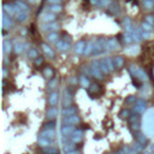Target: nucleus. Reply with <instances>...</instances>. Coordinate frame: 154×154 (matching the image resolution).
<instances>
[{
	"label": "nucleus",
	"mask_w": 154,
	"mask_h": 154,
	"mask_svg": "<svg viewBox=\"0 0 154 154\" xmlns=\"http://www.w3.org/2000/svg\"><path fill=\"white\" fill-rule=\"evenodd\" d=\"M59 23H57V22H51V23H43V24H41V30L42 32H49V33H53V32H55L57 29H59Z\"/></svg>",
	"instance_id": "nucleus-5"
},
{
	"label": "nucleus",
	"mask_w": 154,
	"mask_h": 154,
	"mask_svg": "<svg viewBox=\"0 0 154 154\" xmlns=\"http://www.w3.org/2000/svg\"><path fill=\"white\" fill-rule=\"evenodd\" d=\"M123 25H124V28H125V32L127 33H129V34H133L134 33V27H133V22H131V19L130 18H124L123 19Z\"/></svg>",
	"instance_id": "nucleus-19"
},
{
	"label": "nucleus",
	"mask_w": 154,
	"mask_h": 154,
	"mask_svg": "<svg viewBox=\"0 0 154 154\" xmlns=\"http://www.w3.org/2000/svg\"><path fill=\"white\" fill-rule=\"evenodd\" d=\"M80 154H81V153H80Z\"/></svg>",
	"instance_id": "nucleus-60"
},
{
	"label": "nucleus",
	"mask_w": 154,
	"mask_h": 154,
	"mask_svg": "<svg viewBox=\"0 0 154 154\" xmlns=\"http://www.w3.org/2000/svg\"><path fill=\"white\" fill-rule=\"evenodd\" d=\"M3 46H4V54H9L11 51H12V48H13V46H12V43H11V41L10 40H4V43H3Z\"/></svg>",
	"instance_id": "nucleus-27"
},
{
	"label": "nucleus",
	"mask_w": 154,
	"mask_h": 154,
	"mask_svg": "<svg viewBox=\"0 0 154 154\" xmlns=\"http://www.w3.org/2000/svg\"><path fill=\"white\" fill-rule=\"evenodd\" d=\"M130 74L133 75V77L140 80V81H147L148 80V75L146 74V71L139 66H135V65H131L130 69H129Z\"/></svg>",
	"instance_id": "nucleus-2"
},
{
	"label": "nucleus",
	"mask_w": 154,
	"mask_h": 154,
	"mask_svg": "<svg viewBox=\"0 0 154 154\" xmlns=\"http://www.w3.org/2000/svg\"><path fill=\"white\" fill-rule=\"evenodd\" d=\"M58 113H59V111L57 110V107H49L46 112V117L48 120H53L54 118L58 117Z\"/></svg>",
	"instance_id": "nucleus-22"
},
{
	"label": "nucleus",
	"mask_w": 154,
	"mask_h": 154,
	"mask_svg": "<svg viewBox=\"0 0 154 154\" xmlns=\"http://www.w3.org/2000/svg\"><path fill=\"white\" fill-rule=\"evenodd\" d=\"M40 137H42V139H48V140H54V137H55V131H54V129H43L41 133H40Z\"/></svg>",
	"instance_id": "nucleus-13"
},
{
	"label": "nucleus",
	"mask_w": 154,
	"mask_h": 154,
	"mask_svg": "<svg viewBox=\"0 0 154 154\" xmlns=\"http://www.w3.org/2000/svg\"><path fill=\"white\" fill-rule=\"evenodd\" d=\"M57 83H58V82H57V80H52V81L48 83V89H49V90H53V89L55 88Z\"/></svg>",
	"instance_id": "nucleus-50"
},
{
	"label": "nucleus",
	"mask_w": 154,
	"mask_h": 154,
	"mask_svg": "<svg viewBox=\"0 0 154 154\" xmlns=\"http://www.w3.org/2000/svg\"><path fill=\"white\" fill-rule=\"evenodd\" d=\"M24 49H25V46H24L23 43L18 42V41H16V43H15V46H13V51H15V53H16V54H19V53H22Z\"/></svg>",
	"instance_id": "nucleus-31"
},
{
	"label": "nucleus",
	"mask_w": 154,
	"mask_h": 154,
	"mask_svg": "<svg viewBox=\"0 0 154 154\" xmlns=\"http://www.w3.org/2000/svg\"><path fill=\"white\" fill-rule=\"evenodd\" d=\"M112 60H113V65H114V68H116V69H122L123 66H124V64H125L124 58L120 57V55L113 57V58H112Z\"/></svg>",
	"instance_id": "nucleus-17"
},
{
	"label": "nucleus",
	"mask_w": 154,
	"mask_h": 154,
	"mask_svg": "<svg viewBox=\"0 0 154 154\" xmlns=\"http://www.w3.org/2000/svg\"><path fill=\"white\" fill-rule=\"evenodd\" d=\"M130 111L129 110H123L122 112H120V117L122 118H130Z\"/></svg>",
	"instance_id": "nucleus-47"
},
{
	"label": "nucleus",
	"mask_w": 154,
	"mask_h": 154,
	"mask_svg": "<svg viewBox=\"0 0 154 154\" xmlns=\"http://www.w3.org/2000/svg\"><path fill=\"white\" fill-rule=\"evenodd\" d=\"M72 104V95H71V91L66 88L63 91V106L64 107H69Z\"/></svg>",
	"instance_id": "nucleus-6"
},
{
	"label": "nucleus",
	"mask_w": 154,
	"mask_h": 154,
	"mask_svg": "<svg viewBox=\"0 0 154 154\" xmlns=\"http://www.w3.org/2000/svg\"><path fill=\"white\" fill-rule=\"evenodd\" d=\"M133 148L139 153V152H142V150H143V144H141L140 142H137V141H136V142L133 144Z\"/></svg>",
	"instance_id": "nucleus-43"
},
{
	"label": "nucleus",
	"mask_w": 154,
	"mask_h": 154,
	"mask_svg": "<svg viewBox=\"0 0 154 154\" xmlns=\"http://www.w3.org/2000/svg\"><path fill=\"white\" fill-rule=\"evenodd\" d=\"M58 39H59V35H58V33L57 32H53V33H48L47 34V41L48 42H57L58 41Z\"/></svg>",
	"instance_id": "nucleus-30"
},
{
	"label": "nucleus",
	"mask_w": 154,
	"mask_h": 154,
	"mask_svg": "<svg viewBox=\"0 0 154 154\" xmlns=\"http://www.w3.org/2000/svg\"><path fill=\"white\" fill-rule=\"evenodd\" d=\"M144 154H152V153H144Z\"/></svg>",
	"instance_id": "nucleus-58"
},
{
	"label": "nucleus",
	"mask_w": 154,
	"mask_h": 154,
	"mask_svg": "<svg viewBox=\"0 0 154 154\" xmlns=\"http://www.w3.org/2000/svg\"><path fill=\"white\" fill-rule=\"evenodd\" d=\"M94 47H95V40H90V41H88L83 55H91V54H93V51H94Z\"/></svg>",
	"instance_id": "nucleus-20"
},
{
	"label": "nucleus",
	"mask_w": 154,
	"mask_h": 154,
	"mask_svg": "<svg viewBox=\"0 0 154 154\" xmlns=\"http://www.w3.org/2000/svg\"><path fill=\"white\" fill-rule=\"evenodd\" d=\"M143 6L148 10H150L153 6H154V0H144L143 1Z\"/></svg>",
	"instance_id": "nucleus-41"
},
{
	"label": "nucleus",
	"mask_w": 154,
	"mask_h": 154,
	"mask_svg": "<svg viewBox=\"0 0 154 154\" xmlns=\"http://www.w3.org/2000/svg\"><path fill=\"white\" fill-rule=\"evenodd\" d=\"M3 10H4V13L9 15V16H16V11H15V6L13 4H10V3H4L3 5Z\"/></svg>",
	"instance_id": "nucleus-15"
},
{
	"label": "nucleus",
	"mask_w": 154,
	"mask_h": 154,
	"mask_svg": "<svg viewBox=\"0 0 154 154\" xmlns=\"http://www.w3.org/2000/svg\"><path fill=\"white\" fill-rule=\"evenodd\" d=\"M3 74H4V77L6 78V77H7V75H9V71H7V69H6V68H4V70H3Z\"/></svg>",
	"instance_id": "nucleus-55"
},
{
	"label": "nucleus",
	"mask_w": 154,
	"mask_h": 154,
	"mask_svg": "<svg viewBox=\"0 0 154 154\" xmlns=\"http://www.w3.org/2000/svg\"><path fill=\"white\" fill-rule=\"evenodd\" d=\"M61 114L64 117H70L74 114H77V108L75 106H69V107H64L61 110Z\"/></svg>",
	"instance_id": "nucleus-18"
},
{
	"label": "nucleus",
	"mask_w": 154,
	"mask_h": 154,
	"mask_svg": "<svg viewBox=\"0 0 154 154\" xmlns=\"http://www.w3.org/2000/svg\"><path fill=\"white\" fill-rule=\"evenodd\" d=\"M59 93L58 91H52V93L49 94V97H48V104L52 106V107H55L57 105H58V102H59Z\"/></svg>",
	"instance_id": "nucleus-12"
},
{
	"label": "nucleus",
	"mask_w": 154,
	"mask_h": 154,
	"mask_svg": "<svg viewBox=\"0 0 154 154\" xmlns=\"http://www.w3.org/2000/svg\"><path fill=\"white\" fill-rule=\"evenodd\" d=\"M43 76H45L46 78H52V77L54 76V71H53V69H52L51 66L45 68V69H43Z\"/></svg>",
	"instance_id": "nucleus-36"
},
{
	"label": "nucleus",
	"mask_w": 154,
	"mask_h": 154,
	"mask_svg": "<svg viewBox=\"0 0 154 154\" xmlns=\"http://www.w3.org/2000/svg\"><path fill=\"white\" fill-rule=\"evenodd\" d=\"M42 63H43V58H42V57H38L36 59H34V64H35L36 66H40Z\"/></svg>",
	"instance_id": "nucleus-48"
},
{
	"label": "nucleus",
	"mask_w": 154,
	"mask_h": 154,
	"mask_svg": "<svg viewBox=\"0 0 154 154\" xmlns=\"http://www.w3.org/2000/svg\"><path fill=\"white\" fill-rule=\"evenodd\" d=\"M63 0H47V3L49 5H58V4H61Z\"/></svg>",
	"instance_id": "nucleus-52"
},
{
	"label": "nucleus",
	"mask_w": 154,
	"mask_h": 154,
	"mask_svg": "<svg viewBox=\"0 0 154 154\" xmlns=\"http://www.w3.org/2000/svg\"><path fill=\"white\" fill-rule=\"evenodd\" d=\"M55 17H57V15L55 13H52V12H45L43 15H42V19H43V22L45 23H51V22H54V19H55Z\"/></svg>",
	"instance_id": "nucleus-23"
},
{
	"label": "nucleus",
	"mask_w": 154,
	"mask_h": 154,
	"mask_svg": "<svg viewBox=\"0 0 154 154\" xmlns=\"http://www.w3.org/2000/svg\"><path fill=\"white\" fill-rule=\"evenodd\" d=\"M114 154H117V153H114Z\"/></svg>",
	"instance_id": "nucleus-59"
},
{
	"label": "nucleus",
	"mask_w": 154,
	"mask_h": 154,
	"mask_svg": "<svg viewBox=\"0 0 154 154\" xmlns=\"http://www.w3.org/2000/svg\"><path fill=\"white\" fill-rule=\"evenodd\" d=\"M41 47H42V51L45 52V54L46 55H48V58H54V55H55V53H54V51L47 45V43H42L41 45Z\"/></svg>",
	"instance_id": "nucleus-24"
},
{
	"label": "nucleus",
	"mask_w": 154,
	"mask_h": 154,
	"mask_svg": "<svg viewBox=\"0 0 154 154\" xmlns=\"http://www.w3.org/2000/svg\"><path fill=\"white\" fill-rule=\"evenodd\" d=\"M54 127H55V123L53 122V120H48L47 123H45V125H43V129H54Z\"/></svg>",
	"instance_id": "nucleus-42"
},
{
	"label": "nucleus",
	"mask_w": 154,
	"mask_h": 154,
	"mask_svg": "<svg viewBox=\"0 0 154 154\" xmlns=\"http://www.w3.org/2000/svg\"><path fill=\"white\" fill-rule=\"evenodd\" d=\"M117 154H127V152H125V149H124V148H120V149L117 152Z\"/></svg>",
	"instance_id": "nucleus-54"
},
{
	"label": "nucleus",
	"mask_w": 154,
	"mask_h": 154,
	"mask_svg": "<svg viewBox=\"0 0 154 154\" xmlns=\"http://www.w3.org/2000/svg\"><path fill=\"white\" fill-rule=\"evenodd\" d=\"M75 144L76 143H74V142H69V143L66 142V143H64L63 144V152H64V154H68V153L75 150Z\"/></svg>",
	"instance_id": "nucleus-26"
},
{
	"label": "nucleus",
	"mask_w": 154,
	"mask_h": 154,
	"mask_svg": "<svg viewBox=\"0 0 154 154\" xmlns=\"http://www.w3.org/2000/svg\"><path fill=\"white\" fill-rule=\"evenodd\" d=\"M70 137H71V142H74V143H81L82 140H83V131L81 129H75V131L72 133V135Z\"/></svg>",
	"instance_id": "nucleus-10"
},
{
	"label": "nucleus",
	"mask_w": 154,
	"mask_h": 154,
	"mask_svg": "<svg viewBox=\"0 0 154 154\" xmlns=\"http://www.w3.org/2000/svg\"><path fill=\"white\" fill-rule=\"evenodd\" d=\"M16 19L21 23H24L28 19V12H21V13H16Z\"/></svg>",
	"instance_id": "nucleus-35"
},
{
	"label": "nucleus",
	"mask_w": 154,
	"mask_h": 154,
	"mask_svg": "<svg viewBox=\"0 0 154 154\" xmlns=\"http://www.w3.org/2000/svg\"><path fill=\"white\" fill-rule=\"evenodd\" d=\"M45 153H48V154H58V150L54 148V147H47V148H43Z\"/></svg>",
	"instance_id": "nucleus-45"
},
{
	"label": "nucleus",
	"mask_w": 154,
	"mask_h": 154,
	"mask_svg": "<svg viewBox=\"0 0 154 154\" xmlns=\"http://www.w3.org/2000/svg\"><path fill=\"white\" fill-rule=\"evenodd\" d=\"M136 101H137L136 97H133V95H130V97H129V98L125 100V102H127V104H135Z\"/></svg>",
	"instance_id": "nucleus-51"
},
{
	"label": "nucleus",
	"mask_w": 154,
	"mask_h": 154,
	"mask_svg": "<svg viewBox=\"0 0 154 154\" xmlns=\"http://www.w3.org/2000/svg\"><path fill=\"white\" fill-rule=\"evenodd\" d=\"M28 57H29V58H32V59H36V58L39 57V52H38L35 48H29Z\"/></svg>",
	"instance_id": "nucleus-38"
},
{
	"label": "nucleus",
	"mask_w": 154,
	"mask_h": 154,
	"mask_svg": "<svg viewBox=\"0 0 154 154\" xmlns=\"http://www.w3.org/2000/svg\"><path fill=\"white\" fill-rule=\"evenodd\" d=\"M141 28L144 30V32H153V25H150V24L147 23V22H142Z\"/></svg>",
	"instance_id": "nucleus-39"
},
{
	"label": "nucleus",
	"mask_w": 154,
	"mask_h": 154,
	"mask_svg": "<svg viewBox=\"0 0 154 154\" xmlns=\"http://www.w3.org/2000/svg\"><path fill=\"white\" fill-rule=\"evenodd\" d=\"M118 46H119L118 40H117L116 38H111V39H108V40L106 41V52L114 51V49L118 48Z\"/></svg>",
	"instance_id": "nucleus-9"
},
{
	"label": "nucleus",
	"mask_w": 154,
	"mask_h": 154,
	"mask_svg": "<svg viewBox=\"0 0 154 154\" xmlns=\"http://www.w3.org/2000/svg\"><path fill=\"white\" fill-rule=\"evenodd\" d=\"M80 83H81V85H82L83 88H89V87H90L89 78H88V76H85V75H82V76L80 77Z\"/></svg>",
	"instance_id": "nucleus-29"
},
{
	"label": "nucleus",
	"mask_w": 154,
	"mask_h": 154,
	"mask_svg": "<svg viewBox=\"0 0 154 154\" xmlns=\"http://www.w3.org/2000/svg\"><path fill=\"white\" fill-rule=\"evenodd\" d=\"M68 154H80V152H77V150L75 149V150H72V152H70V153H68Z\"/></svg>",
	"instance_id": "nucleus-56"
},
{
	"label": "nucleus",
	"mask_w": 154,
	"mask_h": 154,
	"mask_svg": "<svg viewBox=\"0 0 154 154\" xmlns=\"http://www.w3.org/2000/svg\"><path fill=\"white\" fill-rule=\"evenodd\" d=\"M133 84L136 85V88H140V87H141V84H140V82L137 81V78H134V80H133Z\"/></svg>",
	"instance_id": "nucleus-53"
},
{
	"label": "nucleus",
	"mask_w": 154,
	"mask_h": 154,
	"mask_svg": "<svg viewBox=\"0 0 154 154\" xmlns=\"http://www.w3.org/2000/svg\"><path fill=\"white\" fill-rule=\"evenodd\" d=\"M123 41H124L127 45H130V43H133L135 40H134V38H133V35H131V34L125 33V34H124V36H123Z\"/></svg>",
	"instance_id": "nucleus-37"
},
{
	"label": "nucleus",
	"mask_w": 154,
	"mask_h": 154,
	"mask_svg": "<svg viewBox=\"0 0 154 154\" xmlns=\"http://www.w3.org/2000/svg\"><path fill=\"white\" fill-rule=\"evenodd\" d=\"M130 125H131V130L133 131H139L140 130V123L139 122L133 123V124H130Z\"/></svg>",
	"instance_id": "nucleus-49"
},
{
	"label": "nucleus",
	"mask_w": 154,
	"mask_h": 154,
	"mask_svg": "<svg viewBox=\"0 0 154 154\" xmlns=\"http://www.w3.org/2000/svg\"><path fill=\"white\" fill-rule=\"evenodd\" d=\"M105 52H106V39L104 38L95 39V47L91 55H101Z\"/></svg>",
	"instance_id": "nucleus-3"
},
{
	"label": "nucleus",
	"mask_w": 154,
	"mask_h": 154,
	"mask_svg": "<svg viewBox=\"0 0 154 154\" xmlns=\"http://www.w3.org/2000/svg\"><path fill=\"white\" fill-rule=\"evenodd\" d=\"M146 106H147V102L144 100H142V99H139L136 101V105H135V112L139 113V114L142 113L146 110Z\"/></svg>",
	"instance_id": "nucleus-21"
},
{
	"label": "nucleus",
	"mask_w": 154,
	"mask_h": 154,
	"mask_svg": "<svg viewBox=\"0 0 154 154\" xmlns=\"http://www.w3.org/2000/svg\"><path fill=\"white\" fill-rule=\"evenodd\" d=\"M12 24H13V22H12L11 16H9L6 13H3V28L5 30H9L12 27Z\"/></svg>",
	"instance_id": "nucleus-16"
},
{
	"label": "nucleus",
	"mask_w": 154,
	"mask_h": 154,
	"mask_svg": "<svg viewBox=\"0 0 154 154\" xmlns=\"http://www.w3.org/2000/svg\"><path fill=\"white\" fill-rule=\"evenodd\" d=\"M74 131H75V127L74 125H68V124H63V127H61V130H60L61 135L66 136V137L68 136H71Z\"/></svg>",
	"instance_id": "nucleus-14"
},
{
	"label": "nucleus",
	"mask_w": 154,
	"mask_h": 154,
	"mask_svg": "<svg viewBox=\"0 0 154 154\" xmlns=\"http://www.w3.org/2000/svg\"><path fill=\"white\" fill-rule=\"evenodd\" d=\"M136 140H137V142H140V143L143 144V146H146V143H147V139H146L142 134H137V135H136Z\"/></svg>",
	"instance_id": "nucleus-40"
},
{
	"label": "nucleus",
	"mask_w": 154,
	"mask_h": 154,
	"mask_svg": "<svg viewBox=\"0 0 154 154\" xmlns=\"http://www.w3.org/2000/svg\"><path fill=\"white\" fill-rule=\"evenodd\" d=\"M81 122L80 117L77 114H74V116H70V117H64L63 119V124H68V125H76Z\"/></svg>",
	"instance_id": "nucleus-8"
},
{
	"label": "nucleus",
	"mask_w": 154,
	"mask_h": 154,
	"mask_svg": "<svg viewBox=\"0 0 154 154\" xmlns=\"http://www.w3.org/2000/svg\"><path fill=\"white\" fill-rule=\"evenodd\" d=\"M55 47H57L59 51H61V52H66V51L70 49L71 45H70V41H66V40H58V41L55 42Z\"/></svg>",
	"instance_id": "nucleus-7"
},
{
	"label": "nucleus",
	"mask_w": 154,
	"mask_h": 154,
	"mask_svg": "<svg viewBox=\"0 0 154 154\" xmlns=\"http://www.w3.org/2000/svg\"><path fill=\"white\" fill-rule=\"evenodd\" d=\"M152 150H153V152H154V144H153V146H152Z\"/></svg>",
	"instance_id": "nucleus-57"
},
{
	"label": "nucleus",
	"mask_w": 154,
	"mask_h": 154,
	"mask_svg": "<svg viewBox=\"0 0 154 154\" xmlns=\"http://www.w3.org/2000/svg\"><path fill=\"white\" fill-rule=\"evenodd\" d=\"M61 10H63V6H61V4H58V5H51L49 7H48V12H52V13H59V12H61Z\"/></svg>",
	"instance_id": "nucleus-28"
},
{
	"label": "nucleus",
	"mask_w": 154,
	"mask_h": 154,
	"mask_svg": "<svg viewBox=\"0 0 154 154\" xmlns=\"http://www.w3.org/2000/svg\"><path fill=\"white\" fill-rule=\"evenodd\" d=\"M15 4H16L22 11H24V12H28V11H29V6L23 1V0H16Z\"/></svg>",
	"instance_id": "nucleus-32"
},
{
	"label": "nucleus",
	"mask_w": 154,
	"mask_h": 154,
	"mask_svg": "<svg viewBox=\"0 0 154 154\" xmlns=\"http://www.w3.org/2000/svg\"><path fill=\"white\" fill-rule=\"evenodd\" d=\"M39 144L42 147V148H47V147H52L53 146V141L52 140H48V139H42V137H39Z\"/></svg>",
	"instance_id": "nucleus-25"
},
{
	"label": "nucleus",
	"mask_w": 154,
	"mask_h": 154,
	"mask_svg": "<svg viewBox=\"0 0 154 154\" xmlns=\"http://www.w3.org/2000/svg\"><path fill=\"white\" fill-rule=\"evenodd\" d=\"M100 66H101V70L105 75L107 74H111L116 68L113 65V60L112 58H104L100 60Z\"/></svg>",
	"instance_id": "nucleus-4"
},
{
	"label": "nucleus",
	"mask_w": 154,
	"mask_h": 154,
	"mask_svg": "<svg viewBox=\"0 0 154 154\" xmlns=\"http://www.w3.org/2000/svg\"><path fill=\"white\" fill-rule=\"evenodd\" d=\"M139 29V32H140V35H141V38L142 39H144V40H147V39H150L152 36H153V33L152 32H144V30L140 27V28H137Z\"/></svg>",
	"instance_id": "nucleus-33"
},
{
	"label": "nucleus",
	"mask_w": 154,
	"mask_h": 154,
	"mask_svg": "<svg viewBox=\"0 0 154 154\" xmlns=\"http://www.w3.org/2000/svg\"><path fill=\"white\" fill-rule=\"evenodd\" d=\"M89 69H90V75L98 78V80H104L105 74L101 70L100 66V60H91V63L89 64Z\"/></svg>",
	"instance_id": "nucleus-1"
},
{
	"label": "nucleus",
	"mask_w": 154,
	"mask_h": 154,
	"mask_svg": "<svg viewBox=\"0 0 154 154\" xmlns=\"http://www.w3.org/2000/svg\"><path fill=\"white\" fill-rule=\"evenodd\" d=\"M144 22H147V23H149L150 25H154V15L153 16H146L144 17Z\"/></svg>",
	"instance_id": "nucleus-46"
},
{
	"label": "nucleus",
	"mask_w": 154,
	"mask_h": 154,
	"mask_svg": "<svg viewBox=\"0 0 154 154\" xmlns=\"http://www.w3.org/2000/svg\"><path fill=\"white\" fill-rule=\"evenodd\" d=\"M139 119H140V116H139V113H135V114H131V116H130V118H129V122H130V124H133V123H136V122H139Z\"/></svg>",
	"instance_id": "nucleus-44"
},
{
	"label": "nucleus",
	"mask_w": 154,
	"mask_h": 154,
	"mask_svg": "<svg viewBox=\"0 0 154 154\" xmlns=\"http://www.w3.org/2000/svg\"><path fill=\"white\" fill-rule=\"evenodd\" d=\"M87 42H88V41H85V40H80V41H77V43L75 45V48H74L75 53H76V54H83V53H84V49H85V46H87Z\"/></svg>",
	"instance_id": "nucleus-11"
},
{
	"label": "nucleus",
	"mask_w": 154,
	"mask_h": 154,
	"mask_svg": "<svg viewBox=\"0 0 154 154\" xmlns=\"http://www.w3.org/2000/svg\"><path fill=\"white\" fill-rule=\"evenodd\" d=\"M88 90H89L90 94H97V93H99V91L101 90V87L99 84L94 83V84H90V87L88 88Z\"/></svg>",
	"instance_id": "nucleus-34"
}]
</instances>
